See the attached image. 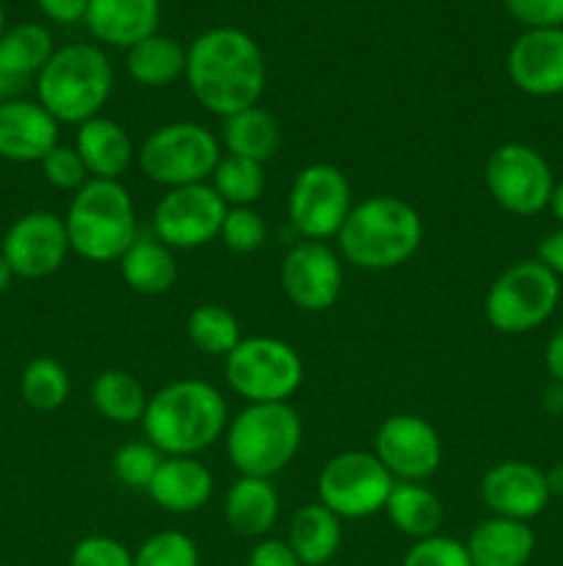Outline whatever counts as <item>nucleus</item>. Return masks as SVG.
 <instances>
[{"instance_id":"1","label":"nucleus","mask_w":563,"mask_h":566,"mask_svg":"<svg viewBox=\"0 0 563 566\" xmlns=\"http://www.w3.org/2000/svg\"><path fill=\"white\" fill-rule=\"evenodd\" d=\"M185 81L193 99L210 114L226 116L259 105L265 59L259 44L237 28H210L188 48Z\"/></svg>"},{"instance_id":"2","label":"nucleus","mask_w":563,"mask_h":566,"mask_svg":"<svg viewBox=\"0 0 563 566\" xmlns=\"http://www.w3.org/2000/svg\"><path fill=\"white\" fill-rule=\"evenodd\" d=\"M230 426L224 396L210 381L177 379L149 396L144 440L163 457H199Z\"/></svg>"},{"instance_id":"3","label":"nucleus","mask_w":563,"mask_h":566,"mask_svg":"<svg viewBox=\"0 0 563 566\" xmlns=\"http://www.w3.org/2000/svg\"><path fill=\"white\" fill-rule=\"evenodd\" d=\"M423 247V219L401 197H370L357 202L337 232L342 263L359 271H392L406 265Z\"/></svg>"},{"instance_id":"4","label":"nucleus","mask_w":563,"mask_h":566,"mask_svg":"<svg viewBox=\"0 0 563 566\" xmlns=\"http://www.w3.org/2000/svg\"><path fill=\"white\" fill-rule=\"evenodd\" d=\"M39 105L59 125H83L99 116L114 94V66L103 48L64 44L36 75Z\"/></svg>"},{"instance_id":"5","label":"nucleus","mask_w":563,"mask_h":566,"mask_svg":"<svg viewBox=\"0 0 563 566\" xmlns=\"http://www.w3.org/2000/svg\"><path fill=\"white\" fill-rule=\"evenodd\" d=\"M70 249L88 263H119L138 230L136 205L119 180H88L64 216Z\"/></svg>"},{"instance_id":"6","label":"nucleus","mask_w":563,"mask_h":566,"mask_svg":"<svg viewBox=\"0 0 563 566\" xmlns=\"http://www.w3.org/2000/svg\"><path fill=\"white\" fill-rule=\"evenodd\" d=\"M304 423L290 403H246L224 431L226 459L241 475L274 479L296 459Z\"/></svg>"},{"instance_id":"7","label":"nucleus","mask_w":563,"mask_h":566,"mask_svg":"<svg viewBox=\"0 0 563 566\" xmlns=\"http://www.w3.org/2000/svg\"><path fill=\"white\" fill-rule=\"evenodd\" d=\"M219 160V138L199 122H169L155 127L136 153L141 175L166 191L210 182Z\"/></svg>"},{"instance_id":"8","label":"nucleus","mask_w":563,"mask_h":566,"mask_svg":"<svg viewBox=\"0 0 563 566\" xmlns=\"http://www.w3.org/2000/svg\"><path fill=\"white\" fill-rule=\"evenodd\" d=\"M224 376L246 403H290L304 385V359L279 337H243L224 357Z\"/></svg>"},{"instance_id":"9","label":"nucleus","mask_w":563,"mask_h":566,"mask_svg":"<svg viewBox=\"0 0 563 566\" xmlns=\"http://www.w3.org/2000/svg\"><path fill=\"white\" fill-rule=\"evenodd\" d=\"M557 302L561 280L539 260H519L491 282L484 313L500 335H528L552 318Z\"/></svg>"},{"instance_id":"10","label":"nucleus","mask_w":563,"mask_h":566,"mask_svg":"<svg viewBox=\"0 0 563 566\" xmlns=\"http://www.w3.org/2000/svg\"><path fill=\"white\" fill-rule=\"evenodd\" d=\"M395 479L373 451H342L318 475V503L340 520H364L384 512Z\"/></svg>"},{"instance_id":"11","label":"nucleus","mask_w":563,"mask_h":566,"mask_svg":"<svg viewBox=\"0 0 563 566\" xmlns=\"http://www.w3.org/2000/svg\"><path fill=\"white\" fill-rule=\"evenodd\" d=\"M351 208V182L331 164L304 166L287 193V219L301 241L337 238Z\"/></svg>"},{"instance_id":"12","label":"nucleus","mask_w":563,"mask_h":566,"mask_svg":"<svg viewBox=\"0 0 563 566\" xmlns=\"http://www.w3.org/2000/svg\"><path fill=\"white\" fill-rule=\"evenodd\" d=\"M484 180L491 199L513 216L546 210L555 188V175L544 155L522 142L500 144L486 160Z\"/></svg>"},{"instance_id":"13","label":"nucleus","mask_w":563,"mask_h":566,"mask_svg":"<svg viewBox=\"0 0 563 566\" xmlns=\"http://www.w3.org/2000/svg\"><path fill=\"white\" fill-rule=\"evenodd\" d=\"M226 210L230 208L210 182L169 188L155 205L152 235L171 252L202 249L219 238Z\"/></svg>"},{"instance_id":"14","label":"nucleus","mask_w":563,"mask_h":566,"mask_svg":"<svg viewBox=\"0 0 563 566\" xmlns=\"http://www.w3.org/2000/svg\"><path fill=\"white\" fill-rule=\"evenodd\" d=\"M373 453L395 481L423 484L439 470V431L419 415H392L375 431Z\"/></svg>"},{"instance_id":"15","label":"nucleus","mask_w":563,"mask_h":566,"mask_svg":"<svg viewBox=\"0 0 563 566\" xmlns=\"http://www.w3.org/2000/svg\"><path fill=\"white\" fill-rule=\"evenodd\" d=\"M282 291L304 313H326L342 293V258L323 241H298L279 269Z\"/></svg>"},{"instance_id":"16","label":"nucleus","mask_w":563,"mask_h":566,"mask_svg":"<svg viewBox=\"0 0 563 566\" xmlns=\"http://www.w3.org/2000/svg\"><path fill=\"white\" fill-rule=\"evenodd\" d=\"M70 235L61 216L50 210H31L9 227L0 254L11 265L14 276L22 280H44L66 263Z\"/></svg>"},{"instance_id":"17","label":"nucleus","mask_w":563,"mask_h":566,"mask_svg":"<svg viewBox=\"0 0 563 566\" xmlns=\"http://www.w3.org/2000/svg\"><path fill=\"white\" fill-rule=\"evenodd\" d=\"M480 501L491 517H508L530 523L550 506L552 495L544 470L522 459H506L491 464L480 479Z\"/></svg>"},{"instance_id":"18","label":"nucleus","mask_w":563,"mask_h":566,"mask_svg":"<svg viewBox=\"0 0 563 566\" xmlns=\"http://www.w3.org/2000/svg\"><path fill=\"white\" fill-rule=\"evenodd\" d=\"M508 77L530 97H563V28H530L508 50Z\"/></svg>"},{"instance_id":"19","label":"nucleus","mask_w":563,"mask_h":566,"mask_svg":"<svg viewBox=\"0 0 563 566\" xmlns=\"http://www.w3.org/2000/svg\"><path fill=\"white\" fill-rule=\"evenodd\" d=\"M59 142V122L39 103L9 99L0 103V158L14 164H42Z\"/></svg>"},{"instance_id":"20","label":"nucleus","mask_w":563,"mask_h":566,"mask_svg":"<svg viewBox=\"0 0 563 566\" xmlns=\"http://www.w3.org/2000/svg\"><path fill=\"white\" fill-rule=\"evenodd\" d=\"M72 147L77 149L92 180H121V175L136 164L138 153L130 133L108 116H94L77 125Z\"/></svg>"},{"instance_id":"21","label":"nucleus","mask_w":563,"mask_h":566,"mask_svg":"<svg viewBox=\"0 0 563 566\" xmlns=\"http://www.w3.org/2000/svg\"><path fill=\"white\" fill-rule=\"evenodd\" d=\"M94 39L108 48H132L158 33L160 0H88L86 20Z\"/></svg>"},{"instance_id":"22","label":"nucleus","mask_w":563,"mask_h":566,"mask_svg":"<svg viewBox=\"0 0 563 566\" xmlns=\"http://www.w3.org/2000/svg\"><path fill=\"white\" fill-rule=\"evenodd\" d=\"M213 473L196 457H166L147 495L169 514H193L213 497Z\"/></svg>"},{"instance_id":"23","label":"nucleus","mask_w":563,"mask_h":566,"mask_svg":"<svg viewBox=\"0 0 563 566\" xmlns=\"http://www.w3.org/2000/svg\"><path fill=\"white\" fill-rule=\"evenodd\" d=\"M279 492L270 479L237 475L235 484L226 490L224 520L237 536L265 539L279 520Z\"/></svg>"},{"instance_id":"24","label":"nucleus","mask_w":563,"mask_h":566,"mask_svg":"<svg viewBox=\"0 0 563 566\" xmlns=\"http://www.w3.org/2000/svg\"><path fill=\"white\" fill-rule=\"evenodd\" d=\"M464 545L472 566H524L533 558L535 534L522 520L489 517L475 525Z\"/></svg>"},{"instance_id":"25","label":"nucleus","mask_w":563,"mask_h":566,"mask_svg":"<svg viewBox=\"0 0 563 566\" xmlns=\"http://www.w3.org/2000/svg\"><path fill=\"white\" fill-rule=\"evenodd\" d=\"M287 545L301 566H329L342 545V520L323 503H304L287 525Z\"/></svg>"},{"instance_id":"26","label":"nucleus","mask_w":563,"mask_h":566,"mask_svg":"<svg viewBox=\"0 0 563 566\" xmlns=\"http://www.w3.org/2000/svg\"><path fill=\"white\" fill-rule=\"evenodd\" d=\"M119 274L130 291L141 296L169 293L177 282V258L155 235H138L132 247L121 254Z\"/></svg>"},{"instance_id":"27","label":"nucleus","mask_w":563,"mask_h":566,"mask_svg":"<svg viewBox=\"0 0 563 566\" xmlns=\"http://www.w3.org/2000/svg\"><path fill=\"white\" fill-rule=\"evenodd\" d=\"M384 514L390 517L392 528H397L408 539L419 542L439 534L445 509H442L439 495L425 484L395 481L390 497H386Z\"/></svg>"},{"instance_id":"28","label":"nucleus","mask_w":563,"mask_h":566,"mask_svg":"<svg viewBox=\"0 0 563 566\" xmlns=\"http://www.w3.org/2000/svg\"><path fill=\"white\" fill-rule=\"evenodd\" d=\"M221 144H224L226 155L265 164L279 149L282 127L270 111L254 105L241 114L226 116L224 127H221Z\"/></svg>"},{"instance_id":"29","label":"nucleus","mask_w":563,"mask_h":566,"mask_svg":"<svg viewBox=\"0 0 563 566\" xmlns=\"http://www.w3.org/2000/svg\"><path fill=\"white\" fill-rule=\"evenodd\" d=\"M185 61L188 48L163 33H152L127 48V72L138 86L147 88H163L185 77Z\"/></svg>"},{"instance_id":"30","label":"nucleus","mask_w":563,"mask_h":566,"mask_svg":"<svg viewBox=\"0 0 563 566\" xmlns=\"http://www.w3.org/2000/svg\"><path fill=\"white\" fill-rule=\"evenodd\" d=\"M53 53V36L36 22L6 28L3 39H0V75L22 88L33 75L44 70Z\"/></svg>"},{"instance_id":"31","label":"nucleus","mask_w":563,"mask_h":566,"mask_svg":"<svg viewBox=\"0 0 563 566\" xmlns=\"http://www.w3.org/2000/svg\"><path fill=\"white\" fill-rule=\"evenodd\" d=\"M92 403L110 423L132 426L141 423L149 396L136 376L121 368H108L92 381Z\"/></svg>"},{"instance_id":"32","label":"nucleus","mask_w":563,"mask_h":566,"mask_svg":"<svg viewBox=\"0 0 563 566\" xmlns=\"http://www.w3.org/2000/svg\"><path fill=\"white\" fill-rule=\"evenodd\" d=\"M188 340L208 357H226L243 340L241 321L221 304H199L185 321Z\"/></svg>"},{"instance_id":"33","label":"nucleus","mask_w":563,"mask_h":566,"mask_svg":"<svg viewBox=\"0 0 563 566\" xmlns=\"http://www.w3.org/2000/svg\"><path fill=\"white\" fill-rule=\"evenodd\" d=\"M210 186L224 199L226 208H254L265 191V169L257 160L221 155Z\"/></svg>"},{"instance_id":"34","label":"nucleus","mask_w":563,"mask_h":566,"mask_svg":"<svg viewBox=\"0 0 563 566\" xmlns=\"http://www.w3.org/2000/svg\"><path fill=\"white\" fill-rule=\"evenodd\" d=\"M70 374L53 357H36L20 376V396L36 412H55L70 398Z\"/></svg>"},{"instance_id":"35","label":"nucleus","mask_w":563,"mask_h":566,"mask_svg":"<svg viewBox=\"0 0 563 566\" xmlns=\"http://www.w3.org/2000/svg\"><path fill=\"white\" fill-rule=\"evenodd\" d=\"M132 566H202L196 542L182 531H158L132 551Z\"/></svg>"},{"instance_id":"36","label":"nucleus","mask_w":563,"mask_h":566,"mask_svg":"<svg viewBox=\"0 0 563 566\" xmlns=\"http://www.w3.org/2000/svg\"><path fill=\"white\" fill-rule=\"evenodd\" d=\"M163 459L166 457L158 448L149 446L147 440H138L125 442V446L114 453V462L110 464H114V475L121 486L136 492H147Z\"/></svg>"},{"instance_id":"37","label":"nucleus","mask_w":563,"mask_h":566,"mask_svg":"<svg viewBox=\"0 0 563 566\" xmlns=\"http://www.w3.org/2000/svg\"><path fill=\"white\" fill-rule=\"evenodd\" d=\"M221 243L235 254H254L265 247L268 227L254 208H230L219 232Z\"/></svg>"},{"instance_id":"38","label":"nucleus","mask_w":563,"mask_h":566,"mask_svg":"<svg viewBox=\"0 0 563 566\" xmlns=\"http://www.w3.org/2000/svg\"><path fill=\"white\" fill-rule=\"evenodd\" d=\"M42 175L59 191H81L92 177H88L86 166H83L81 155L75 147H66V144H55L47 155L42 158Z\"/></svg>"},{"instance_id":"39","label":"nucleus","mask_w":563,"mask_h":566,"mask_svg":"<svg viewBox=\"0 0 563 566\" xmlns=\"http://www.w3.org/2000/svg\"><path fill=\"white\" fill-rule=\"evenodd\" d=\"M401 566H472L467 545L453 536L436 534L428 539L414 542L403 556Z\"/></svg>"},{"instance_id":"40","label":"nucleus","mask_w":563,"mask_h":566,"mask_svg":"<svg viewBox=\"0 0 563 566\" xmlns=\"http://www.w3.org/2000/svg\"><path fill=\"white\" fill-rule=\"evenodd\" d=\"M70 566H132V551L114 536H83L70 553Z\"/></svg>"},{"instance_id":"41","label":"nucleus","mask_w":563,"mask_h":566,"mask_svg":"<svg viewBox=\"0 0 563 566\" xmlns=\"http://www.w3.org/2000/svg\"><path fill=\"white\" fill-rule=\"evenodd\" d=\"M506 9L524 28H563V0H506Z\"/></svg>"},{"instance_id":"42","label":"nucleus","mask_w":563,"mask_h":566,"mask_svg":"<svg viewBox=\"0 0 563 566\" xmlns=\"http://www.w3.org/2000/svg\"><path fill=\"white\" fill-rule=\"evenodd\" d=\"M248 566H301V562L287 545V539L265 536V539H257V545L248 553Z\"/></svg>"},{"instance_id":"43","label":"nucleus","mask_w":563,"mask_h":566,"mask_svg":"<svg viewBox=\"0 0 563 566\" xmlns=\"http://www.w3.org/2000/svg\"><path fill=\"white\" fill-rule=\"evenodd\" d=\"M39 9L61 25H72V22L86 20L88 0H36Z\"/></svg>"},{"instance_id":"44","label":"nucleus","mask_w":563,"mask_h":566,"mask_svg":"<svg viewBox=\"0 0 563 566\" xmlns=\"http://www.w3.org/2000/svg\"><path fill=\"white\" fill-rule=\"evenodd\" d=\"M535 260H539L546 271H552L557 280H563V227H557V230L546 232V235L541 238Z\"/></svg>"},{"instance_id":"45","label":"nucleus","mask_w":563,"mask_h":566,"mask_svg":"<svg viewBox=\"0 0 563 566\" xmlns=\"http://www.w3.org/2000/svg\"><path fill=\"white\" fill-rule=\"evenodd\" d=\"M544 368L552 381H561L563 385V326L550 337V340H546Z\"/></svg>"},{"instance_id":"46","label":"nucleus","mask_w":563,"mask_h":566,"mask_svg":"<svg viewBox=\"0 0 563 566\" xmlns=\"http://www.w3.org/2000/svg\"><path fill=\"white\" fill-rule=\"evenodd\" d=\"M544 409L550 415H563V385L561 381H552L544 390Z\"/></svg>"},{"instance_id":"47","label":"nucleus","mask_w":563,"mask_h":566,"mask_svg":"<svg viewBox=\"0 0 563 566\" xmlns=\"http://www.w3.org/2000/svg\"><path fill=\"white\" fill-rule=\"evenodd\" d=\"M546 486H550L552 497H563V462L552 464L550 470H544Z\"/></svg>"},{"instance_id":"48","label":"nucleus","mask_w":563,"mask_h":566,"mask_svg":"<svg viewBox=\"0 0 563 566\" xmlns=\"http://www.w3.org/2000/svg\"><path fill=\"white\" fill-rule=\"evenodd\" d=\"M550 210L563 227V180H555V188H552V199H550Z\"/></svg>"},{"instance_id":"49","label":"nucleus","mask_w":563,"mask_h":566,"mask_svg":"<svg viewBox=\"0 0 563 566\" xmlns=\"http://www.w3.org/2000/svg\"><path fill=\"white\" fill-rule=\"evenodd\" d=\"M11 280H14V271H11V265L6 263V258H3V254H0V293L9 291Z\"/></svg>"},{"instance_id":"50","label":"nucleus","mask_w":563,"mask_h":566,"mask_svg":"<svg viewBox=\"0 0 563 566\" xmlns=\"http://www.w3.org/2000/svg\"><path fill=\"white\" fill-rule=\"evenodd\" d=\"M6 33V14H3V6H0V39H3Z\"/></svg>"},{"instance_id":"51","label":"nucleus","mask_w":563,"mask_h":566,"mask_svg":"<svg viewBox=\"0 0 563 566\" xmlns=\"http://www.w3.org/2000/svg\"><path fill=\"white\" fill-rule=\"evenodd\" d=\"M0 566H3V564H0Z\"/></svg>"}]
</instances>
